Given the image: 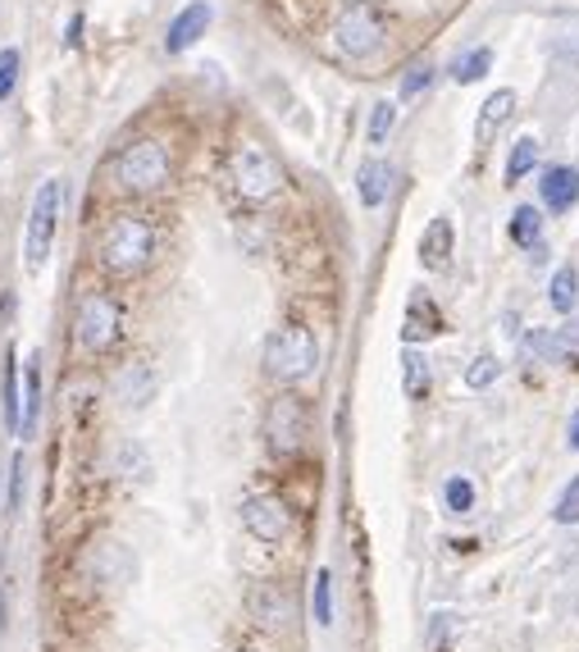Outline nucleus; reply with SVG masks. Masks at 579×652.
<instances>
[{"label":"nucleus","mask_w":579,"mask_h":652,"mask_svg":"<svg viewBox=\"0 0 579 652\" xmlns=\"http://www.w3.org/2000/svg\"><path fill=\"white\" fill-rule=\"evenodd\" d=\"M151 393H156V374H151V365L133 361V365H124L120 374H114V397H120L124 406H146Z\"/></svg>","instance_id":"nucleus-15"},{"label":"nucleus","mask_w":579,"mask_h":652,"mask_svg":"<svg viewBox=\"0 0 579 652\" xmlns=\"http://www.w3.org/2000/svg\"><path fill=\"white\" fill-rule=\"evenodd\" d=\"M333 37H338V51H342V55L361 60V55L379 51V42H383V23H379V14H374V10L352 6V10H347V14L338 19Z\"/></svg>","instance_id":"nucleus-9"},{"label":"nucleus","mask_w":579,"mask_h":652,"mask_svg":"<svg viewBox=\"0 0 579 652\" xmlns=\"http://www.w3.org/2000/svg\"><path fill=\"white\" fill-rule=\"evenodd\" d=\"M238 652H260V648H238Z\"/></svg>","instance_id":"nucleus-39"},{"label":"nucleus","mask_w":579,"mask_h":652,"mask_svg":"<svg viewBox=\"0 0 579 652\" xmlns=\"http://www.w3.org/2000/svg\"><path fill=\"white\" fill-rule=\"evenodd\" d=\"M443 503H447V511H452V516H471V511H475V503H479L475 479H471V475H452V479L443 484Z\"/></svg>","instance_id":"nucleus-25"},{"label":"nucleus","mask_w":579,"mask_h":652,"mask_svg":"<svg viewBox=\"0 0 579 652\" xmlns=\"http://www.w3.org/2000/svg\"><path fill=\"white\" fill-rule=\"evenodd\" d=\"M511 242L534 251V247H544V215H538L534 206H516L511 215Z\"/></svg>","instance_id":"nucleus-23"},{"label":"nucleus","mask_w":579,"mask_h":652,"mask_svg":"<svg viewBox=\"0 0 579 652\" xmlns=\"http://www.w3.org/2000/svg\"><path fill=\"white\" fill-rule=\"evenodd\" d=\"M389 187H393V165L389 161H365L356 169V192H361V206H383L389 201Z\"/></svg>","instance_id":"nucleus-17"},{"label":"nucleus","mask_w":579,"mask_h":652,"mask_svg":"<svg viewBox=\"0 0 579 652\" xmlns=\"http://www.w3.org/2000/svg\"><path fill=\"white\" fill-rule=\"evenodd\" d=\"M402 389H406L411 402H420L424 393H430V356L415 352V348L402 352Z\"/></svg>","instance_id":"nucleus-22"},{"label":"nucleus","mask_w":579,"mask_h":652,"mask_svg":"<svg viewBox=\"0 0 579 652\" xmlns=\"http://www.w3.org/2000/svg\"><path fill=\"white\" fill-rule=\"evenodd\" d=\"M83 566H87V580L96 589H120V584L133 580V552L124 544H110V539L105 544H92L87 557H83Z\"/></svg>","instance_id":"nucleus-11"},{"label":"nucleus","mask_w":579,"mask_h":652,"mask_svg":"<svg viewBox=\"0 0 579 652\" xmlns=\"http://www.w3.org/2000/svg\"><path fill=\"white\" fill-rule=\"evenodd\" d=\"M228 178H234L238 197L251 201V206L275 201L279 187H283L279 161L269 156V146H260V142H238L234 146V156H228Z\"/></svg>","instance_id":"nucleus-5"},{"label":"nucleus","mask_w":579,"mask_h":652,"mask_svg":"<svg viewBox=\"0 0 579 652\" xmlns=\"http://www.w3.org/2000/svg\"><path fill=\"white\" fill-rule=\"evenodd\" d=\"M538 137L534 133H525V137H516V146H511V161H507V183H520L534 165H538Z\"/></svg>","instance_id":"nucleus-27"},{"label":"nucleus","mask_w":579,"mask_h":652,"mask_svg":"<svg viewBox=\"0 0 579 652\" xmlns=\"http://www.w3.org/2000/svg\"><path fill=\"white\" fill-rule=\"evenodd\" d=\"M520 356H525V361H534V365H557V361H561V352H557L552 329H529V333L520 338Z\"/></svg>","instance_id":"nucleus-24"},{"label":"nucleus","mask_w":579,"mask_h":652,"mask_svg":"<svg viewBox=\"0 0 579 652\" xmlns=\"http://www.w3.org/2000/svg\"><path fill=\"white\" fill-rule=\"evenodd\" d=\"M566 438H570V447L579 452V406H575V415H570V430H566Z\"/></svg>","instance_id":"nucleus-38"},{"label":"nucleus","mask_w":579,"mask_h":652,"mask_svg":"<svg viewBox=\"0 0 579 652\" xmlns=\"http://www.w3.org/2000/svg\"><path fill=\"white\" fill-rule=\"evenodd\" d=\"M488 69H493V51H488V46H475V51H466V55L452 60V79H456V83H479Z\"/></svg>","instance_id":"nucleus-26"},{"label":"nucleus","mask_w":579,"mask_h":652,"mask_svg":"<svg viewBox=\"0 0 579 652\" xmlns=\"http://www.w3.org/2000/svg\"><path fill=\"white\" fill-rule=\"evenodd\" d=\"M10 511H19L23 507V456H14L10 462V503H6Z\"/></svg>","instance_id":"nucleus-35"},{"label":"nucleus","mask_w":579,"mask_h":652,"mask_svg":"<svg viewBox=\"0 0 579 652\" xmlns=\"http://www.w3.org/2000/svg\"><path fill=\"white\" fill-rule=\"evenodd\" d=\"M96 260L114 279H137L156 260V224L146 215H114L96 238Z\"/></svg>","instance_id":"nucleus-1"},{"label":"nucleus","mask_w":579,"mask_h":652,"mask_svg":"<svg viewBox=\"0 0 579 652\" xmlns=\"http://www.w3.org/2000/svg\"><path fill=\"white\" fill-rule=\"evenodd\" d=\"M64 42H69V46H79V42H83V14H73V19H69V37H64Z\"/></svg>","instance_id":"nucleus-37"},{"label":"nucleus","mask_w":579,"mask_h":652,"mask_svg":"<svg viewBox=\"0 0 579 652\" xmlns=\"http://www.w3.org/2000/svg\"><path fill=\"white\" fill-rule=\"evenodd\" d=\"M393 128H397V105L393 101H379L374 114H370V142L383 146V142L393 137Z\"/></svg>","instance_id":"nucleus-30"},{"label":"nucleus","mask_w":579,"mask_h":652,"mask_svg":"<svg viewBox=\"0 0 579 652\" xmlns=\"http://www.w3.org/2000/svg\"><path fill=\"white\" fill-rule=\"evenodd\" d=\"M552 520L557 525H579V475H570V484L561 488L557 507H552Z\"/></svg>","instance_id":"nucleus-31"},{"label":"nucleus","mask_w":579,"mask_h":652,"mask_svg":"<svg viewBox=\"0 0 579 652\" xmlns=\"http://www.w3.org/2000/svg\"><path fill=\"white\" fill-rule=\"evenodd\" d=\"M19 69H23V55H19L14 46H6V51H0V101H6V96L14 92V83H19Z\"/></svg>","instance_id":"nucleus-34"},{"label":"nucleus","mask_w":579,"mask_h":652,"mask_svg":"<svg viewBox=\"0 0 579 652\" xmlns=\"http://www.w3.org/2000/svg\"><path fill=\"white\" fill-rule=\"evenodd\" d=\"M37 415H42V356H28L23 361V425H19V438H32Z\"/></svg>","instance_id":"nucleus-18"},{"label":"nucleus","mask_w":579,"mask_h":652,"mask_svg":"<svg viewBox=\"0 0 579 652\" xmlns=\"http://www.w3.org/2000/svg\"><path fill=\"white\" fill-rule=\"evenodd\" d=\"M447 634H452V617H434V625H430V648H434V652H447Z\"/></svg>","instance_id":"nucleus-36"},{"label":"nucleus","mask_w":579,"mask_h":652,"mask_svg":"<svg viewBox=\"0 0 579 652\" xmlns=\"http://www.w3.org/2000/svg\"><path fill=\"white\" fill-rule=\"evenodd\" d=\"M247 611H251V621H256L260 630H288V625L297 621V602H292V593H288L279 580L256 584L251 598H247Z\"/></svg>","instance_id":"nucleus-10"},{"label":"nucleus","mask_w":579,"mask_h":652,"mask_svg":"<svg viewBox=\"0 0 579 652\" xmlns=\"http://www.w3.org/2000/svg\"><path fill=\"white\" fill-rule=\"evenodd\" d=\"M210 19H215V10L206 6V0H192L187 10L174 14V23H169V32H165V51H169V55H183L187 46H197L201 37H206V28H210Z\"/></svg>","instance_id":"nucleus-12"},{"label":"nucleus","mask_w":579,"mask_h":652,"mask_svg":"<svg viewBox=\"0 0 579 652\" xmlns=\"http://www.w3.org/2000/svg\"><path fill=\"white\" fill-rule=\"evenodd\" d=\"M124 338V306L110 292H87L73 311V342L87 356H105L114 342Z\"/></svg>","instance_id":"nucleus-6"},{"label":"nucleus","mask_w":579,"mask_h":652,"mask_svg":"<svg viewBox=\"0 0 579 652\" xmlns=\"http://www.w3.org/2000/svg\"><path fill=\"white\" fill-rule=\"evenodd\" d=\"M301 443H306V406H301V397L283 393L265 411V447L275 452L279 462H288V456L301 452Z\"/></svg>","instance_id":"nucleus-7"},{"label":"nucleus","mask_w":579,"mask_h":652,"mask_svg":"<svg viewBox=\"0 0 579 652\" xmlns=\"http://www.w3.org/2000/svg\"><path fill=\"white\" fill-rule=\"evenodd\" d=\"M434 83V64L430 60H415L406 73H402V101H411V96H420L424 87Z\"/></svg>","instance_id":"nucleus-32"},{"label":"nucleus","mask_w":579,"mask_h":652,"mask_svg":"<svg viewBox=\"0 0 579 652\" xmlns=\"http://www.w3.org/2000/svg\"><path fill=\"white\" fill-rule=\"evenodd\" d=\"M169 178H174V156L161 137H142L114 156V183H120V192H128V197L165 192Z\"/></svg>","instance_id":"nucleus-2"},{"label":"nucleus","mask_w":579,"mask_h":652,"mask_svg":"<svg viewBox=\"0 0 579 652\" xmlns=\"http://www.w3.org/2000/svg\"><path fill=\"white\" fill-rule=\"evenodd\" d=\"M497 374H502L497 356H493V352H479V356L471 361V370H466V389L484 393V389H488V383H497Z\"/></svg>","instance_id":"nucleus-29"},{"label":"nucleus","mask_w":579,"mask_h":652,"mask_svg":"<svg viewBox=\"0 0 579 652\" xmlns=\"http://www.w3.org/2000/svg\"><path fill=\"white\" fill-rule=\"evenodd\" d=\"M242 525L260 544H283L292 534V507L279 493H251L242 497Z\"/></svg>","instance_id":"nucleus-8"},{"label":"nucleus","mask_w":579,"mask_h":652,"mask_svg":"<svg viewBox=\"0 0 579 652\" xmlns=\"http://www.w3.org/2000/svg\"><path fill=\"white\" fill-rule=\"evenodd\" d=\"M538 197H544V206L552 215H570L579 206V169H570V165L544 169V178H538Z\"/></svg>","instance_id":"nucleus-13"},{"label":"nucleus","mask_w":579,"mask_h":652,"mask_svg":"<svg viewBox=\"0 0 579 652\" xmlns=\"http://www.w3.org/2000/svg\"><path fill=\"white\" fill-rule=\"evenodd\" d=\"M434 333H443L438 306L424 297V292H415L411 306H406V320H402V338H406V342H420V338H434Z\"/></svg>","instance_id":"nucleus-16"},{"label":"nucleus","mask_w":579,"mask_h":652,"mask_svg":"<svg viewBox=\"0 0 579 652\" xmlns=\"http://www.w3.org/2000/svg\"><path fill=\"white\" fill-rule=\"evenodd\" d=\"M452 242H456L452 219H434L430 228H424V238H420V265H424V270L443 275L452 265Z\"/></svg>","instance_id":"nucleus-14"},{"label":"nucleus","mask_w":579,"mask_h":652,"mask_svg":"<svg viewBox=\"0 0 579 652\" xmlns=\"http://www.w3.org/2000/svg\"><path fill=\"white\" fill-rule=\"evenodd\" d=\"M316 625H333V575H329V566H320L316 570Z\"/></svg>","instance_id":"nucleus-28"},{"label":"nucleus","mask_w":579,"mask_h":652,"mask_svg":"<svg viewBox=\"0 0 579 652\" xmlns=\"http://www.w3.org/2000/svg\"><path fill=\"white\" fill-rule=\"evenodd\" d=\"M60 210H64V178H42L32 192V210H28V228H23V265L32 275L42 270L51 247H55Z\"/></svg>","instance_id":"nucleus-3"},{"label":"nucleus","mask_w":579,"mask_h":652,"mask_svg":"<svg viewBox=\"0 0 579 652\" xmlns=\"http://www.w3.org/2000/svg\"><path fill=\"white\" fill-rule=\"evenodd\" d=\"M552 338H557L561 361H566V356H570V361H579V311H570V315H566V324H561V329H552Z\"/></svg>","instance_id":"nucleus-33"},{"label":"nucleus","mask_w":579,"mask_h":652,"mask_svg":"<svg viewBox=\"0 0 579 652\" xmlns=\"http://www.w3.org/2000/svg\"><path fill=\"white\" fill-rule=\"evenodd\" d=\"M511 110H516V92L511 87H502V92H493L488 101H484V110H479V124H475V142H488L502 124L511 120Z\"/></svg>","instance_id":"nucleus-19"},{"label":"nucleus","mask_w":579,"mask_h":652,"mask_svg":"<svg viewBox=\"0 0 579 652\" xmlns=\"http://www.w3.org/2000/svg\"><path fill=\"white\" fill-rule=\"evenodd\" d=\"M548 301H552V311H557V315H570L575 306H579V270H575V265H561V270L552 275V283H548Z\"/></svg>","instance_id":"nucleus-21"},{"label":"nucleus","mask_w":579,"mask_h":652,"mask_svg":"<svg viewBox=\"0 0 579 652\" xmlns=\"http://www.w3.org/2000/svg\"><path fill=\"white\" fill-rule=\"evenodd\" d=\"M0 406H6V430L19 438V425H23V393H19V361H14V352H6V379H0Z\"/></svg>","instance_id":"nucleus-20"},{"label":"nucleus","mask_w":579,"mask_h":652,"mask_svg":"<svg viewBox=\"0 0 579 652\" xmlns=\"http://www.w3.org/2000/svg\"><path fill=\"white\" fill-rule=\"evenodd\" d=\"M320 365V342L306 324H283L279 333H269L265 342V374L279 383H301L306 374H316Z\"/></svg>","instance_id":"nucleus-4"}]
</instances>
